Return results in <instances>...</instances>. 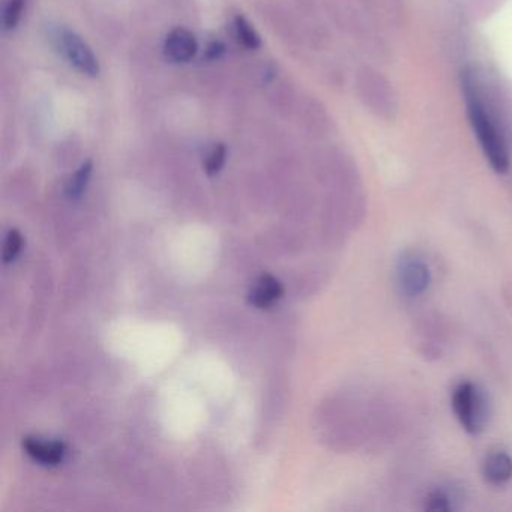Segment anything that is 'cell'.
Masks as SVG:
<instances>
[{
	"mask_svg": "<svg viewBox=\"0 0 512 512\" xmlns=\"http://www.w3.org/2000/svg\"><path fill=\"white\" fill-rule=\"evenodd\" d=\"M284 295V287L277 278L272 275H262L259 280L254 283L251 287L250 295H248V301L254 307L260 308V310H266L271 308L275 302L280 301Z\"/></svg>",
	"mask_w": 512,
	"mask_h": 512,
	"instance_id": "8",
	"label": "cell"
},
{
	"mask_svg": "<svg viewBox=\"0 0 512 512\" xmlns=\"http://www.w3.org/2000/svg\"><path fill=\"white\" fill-rule=\"evenodd\" d=\"M473 19H484L500 7L503 0H464Z\"/></svg>",
	"mask_w": 512,
	"mask_h": 512,
	"instance_id": "14",
	"label": "cell"
},
{
	"mask_svg": "<svg viewBox=\"0 0 512 512\" xmlns=\"http://www.w3.org/2000/svg\"><path fill=\"white\" fill-rule=\"evenodd\" d=\"M227 148L223 143L212 146L209 149L208 155L205 158V172L208 176H215L223 170L224 164H226Z\"/></svg>",
	"mask_w": 512,
	"mask_h": 512,
	"instance_id": "12",
	"label": "cell"
},
{
	"mask_svg": "<svg viewBox=\"0 0 512 512\" xmlns=\"http://www.w3.org/2000/svg\"><path fill=\"white\" fill-rule=\"evenodd\" d=\"M92 169H94L92 161H86V163H83L80 169L68 179L65 193H67V196L70 197L71 200H77L83 196L89 181H91Z\"/></svg>",
	"mask_w": 512,
	"mask_h": 512,
	"instance_id": "10",
	"label": "cell"
},
{
	"mask_svg": "<svg viewBox=\"0 0 512 512\" xmlns=\"http://www.w3.org/2000/svg\"><path fill=\"white\" fill-rule=\"evenodd\" d=\"M361 98L365 106L380 118L392 119L397 112V101L391 85L376 71L365 70L359 79Z\"/></svg>",
	"mask_w": 512,
	"mask_h": 512,
	"instance_id": "3",
	"label": "cell"
},
{
	"mask_svg": "<svg viewBox=\"0 0 512 512\" xmlns=\"http://www.w3.org/2000/svg\"><path fill=\"white\" fill-rule=\"evenodd\" d=\"M398 283L406 295L421 296L430 286V269L418 257L406 254L398 263Z\"/></svg>",
	"mask_w": 512,
	"mask_h": 512,
	"instance_id": "5",
	"label": "cell"
},
{
	"mask_svg": "<svg viewBox=\"0 0 512 512\" xmlns=\"http://www.w3.org/2000/svg\"><path fill=\"white\" fill-rule=\"evenodd\" d=\"M164 53L176 64H187L193 61L199 53V43L193 32L185 28H176L167 35L164 41Z\"/></svg>",
	"mask_w": 512,
	"mask_h": 512,
	"instance_id": "6",
	"label": "cell"
},
{
	"mask_svg": "<svg viewBox=\"0 0 512 512\" xmlns=\"http://www.w3.org/2000/svg\"><path fill=\"white\" fill-rule=\"evenodd\" d=\"M23 248V236L19 230H10L7 235V239H5L4 245V262L11 263L17 259L20 251Z\"/></svg>",
	"mask_w": 512,
	"mask_h": 512,
	"instance_id": "15",
	"label": "cell"
},
{
	"mask_svg": "<svg viewBox=\"0 0 512 512\" xmlns=\"http://www.w3.org/2000/svg\"><path fill=\"white\" fill-rule=\"evenodd\" d=\"M233 29H235L236 40H238L239 44H242L245 49L257 50L262 46L260 35L257 34L256 29L250 25V22H248L245 17L236 16L235 20H233Z\"/></svg>",
	"mask_w": 512,
	"mask_h": 512,
	"instance_id": "11",
	"label": "cell"
},
{
	"mask_svg": "<svg viewBox=\"0 0 512 512\" xmlns=\"http://www.w3.org/2000/svg\"><path fill=\"white\" fill-rule=\"evenodd\" d=\"M224 52V46L220 43H214L209 46L208 49V58L211 59H218L221 55H223Z\"/></svg>",
	"mask_w": 512,
	"mask_h": 512,
	"instance_id": "17",
	"label": "cell"
},
{
	"mask_svg": "<svg viewBox=\"0 0 512 512\" xmlns=\"http://www.w3.org/2000/svg\"><path fill=\"white\" fill-rule=\"evenodd\" d=\"M467 116L479 146L497 173L508 172L512 160V97L497 77L481 68L461 73Z\"/></svg>",
	"mask_w": 512,
	"mask_h": 512,
	"instance_id": "1",
	"label": "cell"
},
{
	"mask_svg": "<svg viewBox=\"0 0 512 512\" xmlns=\"http://www.w3.org/2000/svg\"><path fill=\"white\" fill-rule=\"evenodd\" d=\"M26 0H8L4 11L5 31H14L19 26L25 11Z\"/></svg>",
	"mask_w": 512,
	"mask_h": 512,
	"instance_id": "13",
	"label": "cell"
},
{
	"mask_svg": "<svg viewBox=\"0 0 512 512\" xmlns=\"http://www.w3.org/2000/svg\"><path fill=\"white\" fill-rule=\"evenodd\" d=\"M23 449L26 454L43 464V466H58L64 461L67 448L61 440H46L40 437H25L23 439Z\"/></svg>",
	"mask_w": 512,
	"mask_h": 512,
	"instance_id": "7",
	"label": "cell"
},
{
	"mask_svg": "<svg viewBox=\"0 0 512 512\" xmlns=\"http://www.w3.org/2000/svg\"><path fill=\"white\" fill-rule=\"evenodd\" d=\"M56 43H58L59 52L77 71L89 77L100 76L101 67L97 56L76 32L61 29L56 35Z\"/></svg>",
	"mask_w": 512,
	"mask_h": 512,
	"instance_id": "4",
	"label": "cell"
},
{
	"mask_svg": "<svg viewBox=\"0 0 512 512\" xmlns=\"http://www.w3.org/2000/svg\"><path fill=\"white\" fill-rule=\"evenodd\" d=\"M485 481L493 485H503L512 479V457L502 449L491 451L482 463Z\"/></svg>",
	"mask_w": 512,
	"mask_h": 512,
	"instance_id": "9",
	"label": "cell"
},
{
	"mask_svg": "<svg viewBox=\"0 0 512 512\" xmlns=\"http://www.w3.org/2000/svg\"><path fill=\"white\" fill-rule=\"evenodd\" d=\"M452 409L461 427L470 434L484 430L488 419V403L484 392L472 382H461L452 392Z\"/></svg>",
	"mask_w": 512,
	"mask_h": 512,
	"instance_id": "2",
	"label": "cell"
},
{
	"mask_svg": "<svg viewBox=\"0 0 512 512\" xmlns=\"http://www.w3.org/2000/svg\"><path fill=\"white\" fill-rule=\"evenodd\" d=\"M425 508L430 509V511H451V499L445 491H433V493L428 494L427 500H425Z\"/></svg>",
	"mask_w": 512,
	"mask_h": 512,
	"instance_id": "16",
	"label": "cell"
}]
</instances>
